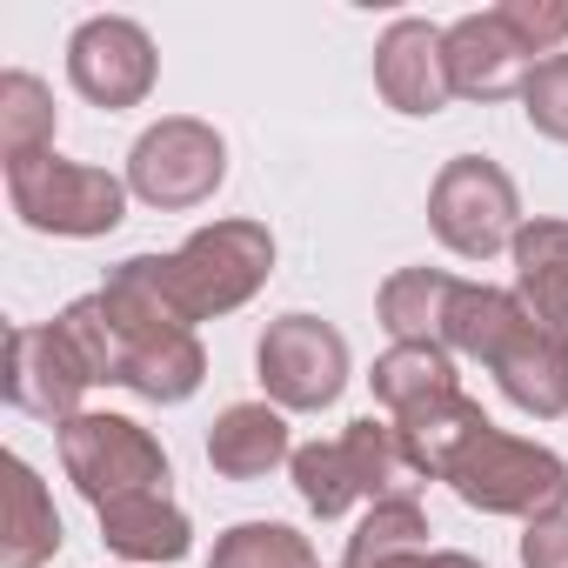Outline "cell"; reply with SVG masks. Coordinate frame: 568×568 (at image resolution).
Here are the masks:
<instances>
[{"mask_svg":"<svg viewBox=\"0 0 568 568\" xmlns=\"http://www.w3.org/2000/svg\"><path fill=\"white\" fill-rule=\"evenodd\" d=\"M221 181H227V141L194 114H161L128 148V194L161 214H187V207L214 201Z\"/></svg>","mask_w":568,"mask_h":568,"instance_id":"cell-7","label":"cell"},{"mask_svg":"<svg viewBox=\"0 0 568 568\" xmlns=\"http://www.w3.org/2000/svg\"><path fill=\"white\" fill-rule=\"evenodd\" d=\"M54 128H61V108L41 74H28V68L0 74V161L54 154Z\"/></svg>","mask_w":568,"mask_h":568,"instance_id":"cell-22","label":"cell"},{"mask_svg":"<svg viewBox=\"0 0 568 568\" xmlns=\"http://www.w3.org/2000/svg\"><path fill=\"white\" fill-rule=\"evenodd\" d=\"M508 261H515V302H521V315L541 335L568 342V221L528 214L521 234H515V247H508Z\"/></svg>","mask_w":568,"mask_h":568,"instance_id":"cell-12","label":"cell"},{"mask_svg":"<svg viewBox=\"0 0 568 568\" xmlns=\"http://www.w3.org/2000/svg\"><path fill=\"white\" fill-rule=\"evenodd\" d=\"M254 382L281 415H322L348 388V342L322 315H281L254 342Z\"/></svg>","mask_w":568,"mask_h":568,"instance_id":"cell-6","label":"cell"},{"mask_svg":"<svg viewBox=\"0 0 568 568\" xmlns=\"http://www.w3.org/2000/svg\"><path fill=\"white\" fill-rule=\"evenodd\" d=\"M521 114H528V128H535L541 141H561V148H568V54H548V61L528 74Z\"/></svg>","mask_w":568,"mask_h":568,"instance_id":"cell-28","label":"cell"},{"mask_svg":"<svg viewBox=\"0 0 568 568\" xmlns=\"http://www.w3.org/2000/svg\"><path fill=\"white\" fill-rule=\"evenodd\" d=\"M128 174H108L94 161H68V154H28L8 161V207L21 214V227L34 234H61V241H101L128 221Z\"/></svg>","mask_w":568,"mask_h":568,"instance_id":"cell-2","label":"cell"},{"mask_svg":"<svg viewBox=\"0 0 568 568\" xmlns=\"http://www.w3.org/2000/svg\"><path fill=\"white\" fill-rule=\"evenodd\" d=\"M368 388L388 408V422H402L442 395H462V375H455V355L442 342H388V355H375Z\"/></svg>","mask_w":568,"mask_h":568,"instance_id":"cell-20","label":"cell"},{"mask_svg":"<svg viewBox=\"0 0 568 568\" xmlns=\"http://www.w3.org/2000/svg\"><path fill=\"white\" fill-rule=\"evenodd\" d=\"M0 568H48L61 555V515L28 455H0Z\"/></svg>","mask_w":568,"mask_h":568,"instance_id":"cell-14","label":"cell"},{"mask_svg":"<svg viewBox=\"0 0 568 568\" xmlns=\"http://www.w3.org/2000/svg\"><path fill=\"white\" fill-rule=\"evenodd\" d=\"M448 295H455V274L442 267H395L375 295V315L395 342H442L448 322Z\"/></svg>","mask_w":568,"mask_h":568,"instance_id":"cell-21","label":"cell"},{"mask_svg":"<svg viewBox=\"0 0 568 568\" xmlns=\"http://www.w3.org/2000/svg\"><path fill=\"white\" fill-rule=\"evenodd\" d=\"M388 568H481V561H475V555H462V548H422V555L388 561Z\"/></svg>","mask_w":568,"mask_h":568,"instance_id":"cell-31","label":"cell"},{"mask_svg":"<svg viewBox=\"0 0 568 568\" xmlns=\"http://www.w3.org/2000/svg\"><path fill=\"white\" fill-rule=\"evenodd\" d=\"M488 428H495V422H488L481 402H468V395H442V402H428V408H415V415L395 422L402 455H408V468H415L422 481H448V468H455Z\"/></svg>","mask_w":568,"mask_h":568,"instance_id":"cell-18","label":"cell"},{"mask_svg":"<svg viewBox=\"0 0 568 568\" xmlns=\"http://www.w3.org/2000/svg\"><path fill=\"white\" fill-rule=\"evenodd\" d=\"M154 74H161L154 34L128 14H94L68 41V81L88 108H108V114L141 108L154 94Z\"/></svg>","mask_w":568,"mask_h":568,"instance_id":"cell-8","label":"cell"},{"mask_svg":"<svg viewBox=\"0 0 568 568\" xmlns=\"http://www.w3.org/2000/svg\"><path fill=\"white\" fill-rule=\"evenodd\" d=\"M342 448H348V462H355V475H362V495H368V501L415 495V481H422V475L408 468L395 422H375V415H362V422H348V428H342Z\"/></svg>","mask_w":568,"mask_h":568,"instance_id":"cell-26","label":"cell"},{"mask_svg":"<svg viewBox=\"0 0 568 568\" xmlns=\"http://www.w3.org/2000/svg\"><path fill=\"white\" fill-rule=\"evenodd\" d=\"M54 328H61V342L74 348V362L88 368V382L101 388H121V362H128V335H121V322H114V308L101 302V288L94 295H81V302H68L61 315H54Z\"/></svg>","mask_w":568,"mask_h":568,"instance_id":"cell-24","label":"cell"},{"mask_svg":"<svg viewBox=\"0 0 568 568\" xmlns=\"http://www.w3.org/2000/svg\"><path fill=\"white\" fill-rule=\"evenodd\" d=\"M88 368L74 362V348L61 342L54 322H21L8 328V362H0V395H8L14 415H34V422H54L68 428L81 415V395H88Z\"/></svg>","mask_w":568,"mask_h":568,"instance_id":"cell-9","label":"cell"},{"mask_svg":"<svg viewBox=\"0 0 568 568\" xmlns=\"http://www.w3.org/2000/svg\"><path fill=\"white\" fill-rule=\"evenodd\" d=\"M448 488L481 508V515H515V521H541V515H561L568 508V462L541 442H521L508 428H488L455 468H448Z\"/></svg>","mask_w":568,"mask_h":568,"instance_id":"cell-4","label":"cell"},{"mask_svg":"<svg viewBox=\"0 0 568 568\" xmlns=\"http://www.w3.org/2000/svg\"><path fill=\"white\" fill-rule=\"evenodd\" d=\"M528 328L515 288H495V281H455V295H448V322H442V348L448 355H468L481 368L501 362V348Z\"/></svg>","mask_w":568,"mask_h":568,"instance_id":"cell-17","label":"cell"},{"mask_svg":"<svg viewBox=\"0 0 568 568\" xmlns=\"http://www.w3.org/2000/svg\"><path fill=\"white\" fill-rule=\"evenodd\" d=\"M101 541L134 568H168L194 548V521L168 488H148V495H128V501L101 508Z\"/></svg>","mask_w":568,"mask_h":568,"instance_id":"cell-15","label":"cell"},{"mask_svg":"<svg viewBox=\"0 0 568 568\" xmlns=\"http://www.w3.org/2000/svg\"><path fill=\"white\" fill-rule=\"evenodd\" d=\"M442 34H448V28H435V21H422V14H402V21L382 28V41H375V94H382L395 114H415V121H422V114H442V108L455 101Z\"/></svg>","mask_w":568,"mask_h":568,"instance_id":"cell-10","label":"cell"},{"mask_svg":"<svg viewBox=\"0 0 568 568\" xmlns=\"http://www.w3.org/2000/svg\"><path fill=\"white\" fill-rule=\"evenodd\" d=\"M207 382V348L194 328H168V335H141L128 342V362H121V388L154 402V408H174L187 402L194 388Z\"/></svg>","mask_w":568,"mask_h":568,"instance_id":"cell-19","label":"cell"},{"mask_svg":"<svg viewBox=\"0 0 568 568\" xmlns=\"http://www.w3.org/2000/svg\"><path fill=\"white\" fill-rule=\"evenodd\" d=\"M61 435V468L68 481L81 488V501H94V515L108 501H128V495H148V488H168L174 468H168V448L128 422V415H108V408H81Z\"/></svg>","mask_w":568,"mask_h":568,"instance_id":"cell-5","label":"cell"},{"mask_svg":"<svg viewBox=\"0 0 568 568\" xmlns=\"http://www.w3.org/2000/svg\"><path fill=\"white\" fill-rule=\"evenodd\" d=\"M521 568H568V508L561 515H541V521H521Z\"/></svg>","mask_w":568,"mask_h":568,"instance_id":"cell-30","label":"cell"},{"mask_svg":"<svg viewBox=\"0 0 568 568\" xmlns=\"http://www.w3.org/2000/svg\"><path fill=\"white\" fill-rule=\"evenodd\" d=\"M148 274H154V288H161V302H168V315L181 328L221 322V315L247 308L267 288L274 234L261 221H241V214L234 221H207L174 254H148Z\"/></svg>","mask_w":568,"mask_h":568,"instance_id":"cell-1","label":"cell"},{"mask_svg":"<svg viewBox=\"0 0 568 568\" xmlns=\"http://www.w3.org/2000/svg\"><path fill=\"white\" fill-rule=\"evenodd\" d=\"M428 548V515L415 495H388V501H368V515L355 521L348 535V568H388V561H408Z\"/></svg>","mask_w":568,"mask_h":568,"instance_id":"cell-23","label":"cell"},{"mask_svg":"<svg viewBox=\"0 0 568 568\" xmlns=\"http://www.w3.org/2000/svg\"><path fill=\"white\" fill-rule=\"evenodd\" d=\"M521 194H515V174L488 154H455L442 161L435 187H428V227L448 254L462 261H495L515 247L521 234Z\"/></svg>","mask_w":568,"mask_h":568,"instance_id":"cell-3","label":"cell"},{"mask_svg":"<svg viewBox=\"0 0 568 568\" xmlns=\"http://www.w3.org/2000/svg\"><path fill=\"white\" fill-rule=\"evenodd\" d=\"M488 375H495V388H501L521 415H535V422H561V415H568V342L541 335L535 322L501 348V362H495Z\"/></svg>","mask_w":568,"mask_h":568,"instance_id":"cell-16","label":"cell"},{"mask_svg":"<svg viewBox=\"0 0 568 568\" xmlns=\"http://www.w3.org/2000/svg\"><path fill=\"white\" fill-rule=\"evenodd\" d=\"M288 475H295L302 508L322 515V521H342L355 501H368V495H362V475H355V462H348V448H342V435H335V442H302L295 462H288Z\"/></svg>","mask_w":568,"mask_h":568,"instance_id":"cell-25","label":"cell"},{"mask_svg":"<svg viewBox=\"0 0 568 568\" xmlns=\"http://www.w3.org/2000/svg\"><path fill=\"white\" fill-rule=\"evenodd\" d=\"M442 54H448V88H455V101H521L528 74L541 68V61L495 21V8H488V14H462V21L442 34Z\"/></svg>","mask_w":568,"mask_h":568,"instance_id":"cell-11","label":"cell"},{"mask_svg":"<svg viewBox=\"0 0 568 568\" xmlns=\"http://www.w3.org/2000/svg\"><path fill=\"white\" fill-rule=\"evenodd\" d=\"M281 462H295V435H288V415L274 402H234V408L214 415L207 468L221 481H267Z\"/></svg>","mask_w":568,"mask_h":568,"instance_id":"cell-13","label":"cell"},{"mask_svg":"<svg viewBox=\"0 0 568 568\" xmlns=\"http://www.w3.org/2000/svg\"><path fill=\"white\" fill-rule=\"evenodd\" d=\"M207 568H315V548L288 521H234L227 535H214Z\"/></svg>","mask_w":568,"mask_h":568,"instance_id":"cell-27","label":"cell"},{"mask_svg":"<svg viewBox=\"0 0 568 568\" xmlns=\"http://www.w3.org/2000/svg\"><path fill=\"white\" fill-rule=\"evenodd\" d=\"M342 568H348V561H342Z\"/></svg>","mask_w":568,"mask_h":568,"instance_id":"cell-32","label":"cell"},{"mask_svg":"<svg viewBox=\"0 0 568 568\" xmlns=\"http://www.w3.org/2000/svg\"><path fill=\"white\" fill-rule=\"evenodd\" d=\"M495 21H501L535 61H548V54H561V41H568V0H501Z\"/></svg>","mask_w":568,"mask_h":568,"instance_id":"cell-29","label":"cell"}]
</instances>
